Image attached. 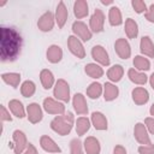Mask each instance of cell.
<instances>
[{"mask_svg":"<svg viewBox=\"0 0 154 154\" xmlns=\"http://www.w3.org/2000/svg\"><path fill=\"white\" fill-rule=\"evenodd\" d=\"M91 120H93L95 129H97V130H106L107 129V120L102 113L94 112L91 114Z\"/></svg>","mask_w":154,"mask_h":154,"instance_id":"obj_19","label":"cell"},{"mask_svg":"<svg viewBox=\"0 0 154 154\" xmlns=\"http://www.w3.org/2000/svg\"><path fill=\"white\" fill-rule=\"evenodd\" d=\"M134 65H135V67L138 69V70H148V69H149V61H148V59H146V58H143V57H141V55L135 57V59H134Z\"/></svg>","mask_w":154,"mask_h":154,"instance_id":"obj_35","label":"cell"},{"mask_svg":"<svg viewBox=\"0 0 154 154\" xmlns=\"http://www.w3.org/2000/svg\"><path fill=\"white\" fill-rule=\"evenodd\" d=\"M91 55L93 58L99 61L100 64L102 65H108L109 64V58H108V54L107 52L103 49L102 46H94L93 49H91Z\"/></svg>","mask_w":154,"mask_h":154,"instance_id":"obj_8","label":"cell"},{"mask_svg":"<svg viewBox=\"0 0 154 154\" xmlns=\"http://www.w3.org/2000/svg\"><path fill=\"white\" fill-rule=\"evenodd\" d=\"M20 91H22L23 96L30 97V96L35 93V84H34V82H31V81H25V82L22 84Z\"/></svg>","mask_w":154,"mask_h":154,"instance_id":"obj_33","label":"cell"},{"mask_svg":"<svg viewBox=\"0 0 154 154\" xmlns=\"http://www.w3.org/2000/svg\"><path fill=\"white\" fill-rule=\"evenodd\" d=\"M23 45L22 35L17 29L1 26L0 29V54L2 61H13L20 53Z\"/></svg>","mask_w":154,"mask_h":154,"instance_id":"obj_1","label":"cell"},{"mask_svg":"<svg viewBox=\"0 0 154 154\" xmlns=\"http://www.w3.org/2000/svg\"><path fill=\"white\" fill-rule=\"evenodd\" d=\"M150 114L152 116H154V103L152 105V107H150Z\"/></svg>","mask_w":154,"mask_h":154,"instance_id":"obj_45","label":"cell"},{"mask_svg":"<svg viewBox=\"0 0 154 154\" xmlns=\"http://www.w3.org/2000/svg\"><path fill=\"white\" fill-rule=\"evenodd\" d=\"M8 106H10V109L12 111V113H13L16 117L23 118V117L25 116L23 105H22V102H19L18 100H11V101L8 102Z\"/></svg>","mask_w":154,"mask_h":154,"instance_id":"obj_24","label":"cell"},{"mask_svg":"<svg viewBox=\"0 0 154 154\" xmlns=\"http://www.w3.org/2000/svg\"><path fill=\"white\" fill-rule=\"evenodd\" d=\"M101 91H102V87L100 83H91L90 87L87 89V94L91 99H97L100 96Z\"/></svg>","mask_w":154,"mask_h":154,"instance_id":"obj_34","label":"cell"},{"mask_svg":"<svg viewBox=\"0 0 154 154\" xmlns=\"http://www.w3.org/2000/svg\"><path fill=\"white\" fill-rule=\"evenodd\" d=\"M114 154H126V150L122 146H117L114 148Z\"/></svg>","mask_w":154,"mask_h":154,"instance_id":"obj_43","label":"cell"},{"mask_svg":"<svg viewBox=\"0 0 154 154\" xmlns=\"http://www.w3.org/2000/svg\"><path fill=\"white\" fill-rule=\"evenodd\" d=\"M84 148L88 154H99L100 153V144L99 141L94 137H88L84 141Z\"/></svg>","mask_w":154,"mask_h":154,"instance_id":"obj_20","label":"cell"},{"mask_svg":"<svg viewBox=\"0 0 154 154\" xmlns=\"http://www.w3.org/2000/svg\"><path fill=\"white\" fill-rule=\"evenodd\" d=\"M132 99L137 105H143L148 101L149 94L144 88H136L132 90Z\"/></svg>","mask_w":154,"mask_h":154,"instance_id":"obj_13","label":"cell"},{"mask_svg":"<svg viewBox=\"0 0 154 154\" xmlns=\"http://www.w3.org/2000/svg\"><path fill=\"white\" fill-rule=\"evenodd\" d=\"M13 140H14V142H16L14 153H16V154H19V153L24 149V147H25V144H26V138H25V136H24V134H23L22 131L16 130V131L13 132Z\"/></svg>","mask_w":154,"mask_h":154,"instance_id":"obj_15","label":"cell"},{"mask_svg":"<svg viewBox=\"0 0 154 154\" xmlns=\"http://www.w3.org/2000/svg\"><path fill=\"white\" fill-rule=\"evenodd\" d=\"M71 154H83L82 147H81V141L77 138L71 141Z\"/></svg>","mask_w":154,"mask_h":154,"instance_id":"obj_36","label":"cell"},{"mask_svg":"<svg viewBox=\"0 0 154 154\" xmlns=\"http://www.w3.org/2000/svg\"><path fill=\"white\" fill-rule=\"evenodd\" d=\"M24 154H37V152H36L35 147H34L31 143H29V146H28V149L25 150V153H24Z\"/></svg>","mask_w":154,"mask_h":154,"instance_id":"obj_42","label":"cell"},{"mask_svg":"<svg viewBox=\"0 0 154 154\" xmlns=\"http://www.w3.org/2000/svg\"><path fill=\"white\" fill-rule=\"evenodd\" d=\"M28 118L31 123H37L42 119V111L37 103H30L28 106Z\"/></svg>","mask_w":154,"mask_h":154,"instance_id":"obj_12","label":"cell"},{"mask_svg":"<svg viewBox=\"0 0 154 154\" xmlns=\"http://www.w3.org/2000/svg\"><path fill=\"white\" fill-rule=\"evenodd\" d=\"M40 142H41V147L45 150H47V152H51V153H59V152H61L60 148L58 147V144H55V142L51 137H48V136H42Z\"/></svg>","mask_w":154,"mask_h":154,"instance_id":"obj_17","label":"cell"},{"mask_svg":"<svg viewBox=\"0 0 154 154\" xmlns=\"http://www.w3.org/2000/svg\"><path fill=\"white\" fill-rule=\"evenodd\" d=\"M129 78L137 84H144L147 82V76L141 72H137L135 69L129 70Z\"/></svg>","mask_w":154,"mask_h":154,"instance_id":"obj_31","label":"cell"},{"mask_svg":"<svg viewBox=\"0 0 154 154\" xmlns=\"http://www.w3.org/2000/svg\"><path fill=\"white\" fill-rule=\"evenodd\" d=\"M72 30L83 41H89L91 38V32L89 31V29L87 28V25L83 22H75L72 24Z\"/></svg>","mask_w":154,"mask_h":154,"instance_id":"obj_4","label":"cell"},{"mask_svg":"<svg viewBox=\"0 0 154 154\" xmlns=\"http://www.w3.org/2000/svg\"><path fill=\"white\" fill-rule=\"evenodd\" d=\"M146 18H147L149 22L154 23V4H152V5H150V7H149L148 12L146 13Z\"/></svg>","mask_w":154,"mask_h":154,"instance_id":"obj_39","label":"cell"},{"mask_svg":"<svg viewBox=\"0 0 154 154\" xmlns=\"http://www.w3.org/2000/svg\"><path fill=\"white\" fill-rule=\"evenodd\" d=\"M85 72L93 77V78H100L102 75H103V71L100 66H97L96 64H88L85 66Z\"/></svg>","mask_w":154,"mask_h":154,"instance_id":"obj_28","label":"cell"},{"mask_svg":"<svg viewBox=\"0 0 154 154\" xmlns=\"http://www.w3.org/2000/svg\"><path fill=\"white\" fill-rule=\"evenodd\" d=\"M72 122H73V116L72 113H67L65 116H58L55 117L52 123H51V128L58 132L61 136H65L70 132V130L72 129Z\"/></svg>","mask_w":154,"mask_h":154,"instance_id":"obj_2","label":"cell"},{"mask_svg":"<svg viewBox=\"0 0 154 154\" xmlns=\"http://www.w3.org/2000/svg\"><path fill=\"white\" fill-rule=\"evenodd\" d=\"M135 137L142 144H150V140H149V136L147 135L146 128L141 123H137L135 125Z\"/></svg>","mask_w":154,"mask_h":154,"instance_id":"obj_11","label":"cell"},{"mask_svg":"<svg viewBox=\"0 0 154 154\" xmlns=\"http://www.w3.org/2000/svg\"><path fill=\"white\" fill-rule=\"evenodd\" d=\"M1 77H2V81L4 82H6L7 84H11L13 88H17L18 84H19V81H20V75L19 73H14V72L2 73Z\"/></svg>","mask_w":154,"mask_h":154,"instance_id":"obj_25","label":"cell"},{"mask_svg":"<svg viewBox=\"0 0 154 154\" xmlns=\"http://www.w3.org/2000/svg\"><path fill=\"white\" fill-rule=\"evenodd\" d=\"M150 85L154 89V73H152V76H150Z\"/></svg>","mask_w":154,"mask_h":154,"instance_id":"obj_44","label":"cell"},{"mask_svg":"<svg viewBox=\"0 0 154 154\" xmlns=\"http://www.w3.org/2000/svg\"><path fill=\"white\" fill-rule=\"evenodd\" d=\"M67 45H69V48L70 51L77 57V58H84L85 55V52H84V48L82 46V43L77 40V37L75 36H70L69 37V41H67Z\"/></svg>","mask_w":154,"mask_h":154,"instance_id":"obj_7","label":"cell"},{"mask_svg":"<svg viewBox=\"0 0 154 154\" xmlns=\"http://www.w3.org/2000/svg\"><path fill=\"white\" fill-rule=\"evenodd\" d=\"M103 18L105 17H103L102 11L99 10V8H96L95 12H94V14L90 18V28H91L93 31L99 32V31L102 30V28H103V20H105Z\"/></svg>","mask_w":154,"mask_h":154,"instance_id":"obj_6","label":"cell"},{"mask_svg":"<svg viewBox=\"0 0 154 154\" xmlns=\"http://www.w3.org/2000/svg\"><path fill=\"white\" fill-rule=\"evenodd\" d=\"M73 107L78 114H85L88 112V107L82 94H76L73 96Z\"/></svg>","mask_w":154,"mask_h":154,"instance_id":"obj_14","label":"cell"},{"mask_svg":"<svg viewBox=\"0 0 154 154\" xmlns=\"http://www.w3.org/2000/svg\"><path fill=\"white\" fill-rule=\"evenodd\" d=\"M125 32L130 38H134V37L137 36V32H138L137 23L134 19H131V18L126 19V22H125Z\"/></svg>","mask_w":154,"mask_h":154,"instance_id":"obj_23","label":"cell"},{"mask_svg":"<svg viewBox=\"0 0 154 154\" xmlns=\"http://www.w3.org/2000/svg\"><path fill=\"white\" fill-rule=\"evenodd\" d=\"M138 152H140L141 154H154V144L140 147V148H138Z\"/></svg>","mask_w":154,"mask_h":154,"instance_id":"obj_38","label":"cell"},{"mask_svg":"<svg viewBox=\"0 0 154 154\" xmlns=\"http://www.w3.org/2000/svg\"><path fill=\"white\" fill-rule=\"evenodd\" d=\"M1 120H12V118H11V116L6 112V108H5V106H1Z\"/></svg>","mask_w":154,"mask_h":154,"instance_id":"obj_40","label":"cell"},{"mask_svg":"<svg viewBox=\"0 0 154 154\" xmlns=\"http://www.w3.org/2000/svg\"><path fill=\"white\" fill-rule=\"evenodd\" d=\"M40 77H41V82H42V85L45 89H49L53 85L54 78H53V75L49 70H42Z\"/></svg>","mask_w":154,"mask_h":154,"instance_id":"obj_26","label":"cell"},{"mask_svg":"<svg viewBox=\"0 0 154 154\" xmlns=\"http://www.w3.org/2000/svg\"><path fill=\"white\" fill-rule=\"evenodd\" d=\"M54 18H53V13L52 12H46L40 19H38V22H37V26H38V29L40 30H42V31H49V30H52V28H53V24H54V20H53Z\"/></svg>","mask_w":154,"mask_h":154,"instance_id":"obj_9","label":"cell"},{"mask_svg":"<svg viewBox=\"0 0 154 154\" xmlns=\"http://www.w3.org/2000/svg\"><path fill=\"white\" fill-rule=\"evenodd\" d=\"M117 96H118V88L111 83H106L105 84V100L111 101L116 99Z\"/></svg>","mask_w":154,"mask_h":154,"instance_id":"obj_32","label":"cell"},{"mask_svg":"<svg viewBox=\"0 0 154 154\" xmlns=\"http://www.w3.org/2000/svg\"><path fill=\"white\" fill-rule=\"evenodd\" d=\"M70 88L69 84L64 81V79H59L55 84V89H54V96L57 99H60L63 101H69L70 100Z\"/></svg>","mask_w":154,"mask_h":154,"instance_id":"obj_3","label":"cell"},{"mask_svg":"<svg viewBox=\"0 0 154 154\" xmlns=\"http://www.w3.org/2000/svg\"><path fill=\"white\" fill-rule=\"evenodd\" d=\"M55 16H57V23H58V26L59 28H63L66 19H67V10L64 5L63 1H60L58 4V7H57V12H55Z\"/></svg>","mask_w":154,"mask_h":154,"instance_id":"obj_16","label":"cell"},{"mask_svg":"<svg viewBox=\"0 0 154 154\" xmlns=\"http://www.w3.org/2000/svg\"><path fill=\"white\" fill-rule=\"evenodd\" d=\"M141 52L150 58L154 57V45L150 41L149 36H143L141 40Z\"/></svg>","mask_w":154,"mask_h":154,"instance_id":"obj_18","label":"cell"},{"mask_svg":"<svg viewBox=\"0 0 154 154\" xmlns=\"http://www.w3.org/2000/svg\"><path fill=\"white\" fill-rule=\"evenodd\" d=\"M107 76H108V78H109L111 81H114V82L120 81V78H122V76H123V67H122L120 65H114V66H112V67L108 70Z\"/></svg>","mask_w":154,"mask_h":154,"instance_id":"obj_27","label":"cell"},{"mask_svg":"<svg viewBox=\"0 0 154 154\" xmlns=\"http://www.w3.org/2000/svg\"><path fill=\"white\" fill-rule=\"evenodd\" d=\"M43 107H45V109H46L48 113H53V114H61V113H64V111H65V107H64L63 103L57 102V101H54V100L51 99V97L45 99V101H43Z\"/></svg>","mask_w":154,"mask_h":154,"instance_id":"obj_5","label":"cell"},{"mask_svg":"<svg viewBox=\"0 0 154 154\" xmlns=\"http://www.w3.org/2000/svg\"><path fill=\"white\" fill-rule=\"evenodd\" d=\"M73 12H75V16L77 18H83L88 14V5L84 0H78L75 2V6H73Z\"/></svg>","mask_w":154,"mask_h":154,"instance_id":"obj_22","label":"cell"},{"mask_svg":"<svg viewBox=\"0 0 154 154\" xmlns=\"http://www.w3.org/2000/svg\"><path fill=\"white\" fill-rule=\"evenodd\" d=\"M116 52L122 59H128L130 57V46L124 38H119L116 41Z\"/></svg>","mask_w":154,"mask_h":154,"instance_id":"obj_10","label":"cell"},{"mask_svg":"<svg viewBox=\"0 0 154 154\" xmlns=\"http://www.w3.org/2000/svg\"><path fill=\"white\" fill-rule=\"evenodd\" d=\"M144 122H146V125L148 126L149 131H150L152 134H154V119H153V118H147Z\"/></svg>","mask_w":154,"mask_h":154,"instance_id":"obj_41","label":"cell"},{"mask_svg":"<svg viewBox=\"0 0 154 154\" xmlns=\"http://www.w3.org/2000/svg\"><path fill=\"white\" fill-rule=\"evenodd\" d=\"M109 23L111 25H119L122 24V14L118 7L113 6L109 10Z\"/></svg>","mask_w":154,"mask_h":154,"instance_id":"obj_30","label":"cell"},{"mask_svg":"<svg viewBox=\"0 0 154 154\" xmlns=\"http://www.w3.org/2000/svg\"><path fill=\"white\" fill-rule=\"evenodd\" d=\"M90 128V124H89V120L85 118V117H81L77 119V125H76V131L79 136H82L84 132H87Z\"/></svg>","mask_w":154,"mask_h":154,"instance_id":"obj_29","label":"cell"},{"mask_svg":"<svg viewBox=\"0 0 154 154\" xmlns=\"http://www.w3.org/2000/svg\"><path fill=\"white\" fill-rule=\"evenodd\" d=\"M61 57H63V52H61V49H60L59 46L53 45V46H51L48 48V51H47V58H48V60L51 63H58L61 59Z\"/></svg>","mask_w":154,"mask_h":154,"instance_id":"obj_21","label":"cell"},{"mask_svg":"<svg viewBox=\"0 0 154 154\" xmlns=\"http://www.w3.org/2000/svg\"><path fill=\"white\" fill-rule=\"evenodd\" d=\"M132 6L135 8V11L137 13H141L143 11H146V4L143 1H140V0H134L132 1Z\"/></svg>","mask_w":154,"mask_h":154,"instance_id":"obj_37","label":"cell"}]
</instances>
